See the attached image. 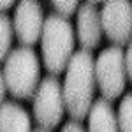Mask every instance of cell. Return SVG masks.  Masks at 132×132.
Masks as SVG:
<instances>
[{"label":"cell","instance_id":"cell-1","mask_svg":"<svg viewBox=\"0 0 132 132\" xmlns=\"http://www.w3.org/2000/svg\"><path fill=\"white\" fill-rule=\"evenodd\" d=\"M95 85V60L92 56V51L83 48L74 53L63 79L65 108L72 120L83 122L88 116L93 106Z\"/></svg>","mask_w":132,"mask_h":132},{"label":"cell","instance_id":"cell-2","mask_svg":"<svg viewBox=\"0 0 132 132\" xmlns=\"http://www.w3.org/2000/svg\"><path fill=\"white\" fill-rule=\"evenodd\" d=\"M74 28L69 18L62 14H50L44 21L41 37V55L50 74L58 76L67 71L74 56Z\"/></svg>","mask_w":132,"mask_h":132},{"label":"cell","instance_id":"cell-3","mask_svg":"<svg viewBox=\"0 0 132 132\" xmlns=\"http://www.w3.org/2000/svg\"><path fill=\"white\" fill-rule=\"evenodd\" d=\"M2 78L14 99H32L41 85V63L35 51L30 46H20L12 50L4 60Z\"/></svg>","mask_w":132,"mask_h":132},{"label":"cell","instance_id":"cell-4","mask_svg":"<svg viewBox=\"0 0 132 132\" xmlns=\"http://www.w3.org/2000/svg\"><path fill=\"white\" fill-rule=\"evenodd\" d=\"M127 78L125 53L122 48L114 44L102 50L95 60V79L102 97L108 101L118 99L125 90Z\"/></svg>","mask_w":132,"mask_h":132},{"label":"cell","instance_id":"cell-5","mask_svg":"<svg viewBox=\"0 0 132 132\" xmlns=\"http://www.w3.org/2000/svg\"><path fill=\"white\" fill-rule=\"evenodd\" d=\"M63 85L55 74L41 79V85L34 95V118L44 129H55L65 113Z\"/></svg>","mask_w":132,"mask_h":132},{"label":"cell","instance_id":"cell-6","mask_svg":"<svg viewBox=\"0 0 132 132\" xmlns=\"http://www.w3.org/2000/svg\"><path fill=\"white\" fill-rule=\"evenodd\" d=\"M106 37L116 46H125L132 39V2L106 0L101 11Z\"/></svg>","mask_w":132,"mask_h":132},{"label":"cell","instance_id":"cell-7","mask_svg":"<svg viewBox=\"0 0 132 132\" xmlns=\"http://www.w3.org/2000/svg\"><path fill=\"white\" fill-rule=\"evenodd\" d=\"M44 16H42V7L39 0H20L12 23L16 37L21 42V46H34L35 42L41 41L42 30H44Z\"/></svg>","mask_w":132,"mask_h":132},{"label":"cell","instance_id":"cell-8","mask_svg":"<svg viewBox=\"0 0 132 132\" xmlns=\"http://www.w3.org/2000/svg\"><path fill=\"white\" fill-rule=\"evenodd\" d=\"M97 4L85 2L78 9V20H76V35L78 41L85 50H95L102 39V18L101 11L95 7Z\"/></svg>","mask_w":132,"mask_h":132},{"label":"cell","instance_id":"cell-9","mask_svg":"<svg viewBox=\"0 0 132 132\" xmlns=\"http://www.w3.org/2000/svg\"><path fill=\"white\" fill-rule=\"evenodd\" d=\"M88 132H120L118 116L106 97L93 102L88 113Z\"/></svg>","mask_w":132,"mask_h":132},{"label":"cell","instance_id":"cell-10","mask_svg":"<svg viewBox=\"0 0 132 132\" xmlns=\"http://www.w3.org/2000/svg\"><path fill=\"white\" fill-rule=\"evenodd\" d=\"M0 132H34L28 111L16 102L2 101Z\"/></svg>","mask_w":132,"mask_h":132},{"label":"cell","instance_id":"cell-11","mask_svg":"<svg viewBox=\"0 0 132 132\" xmlns=\"http://www.w3.org/2000/svg\"><path fill=\"white\" fill-rule=\"evenodd\" d=\"M14 34H16V30H14L12 20L7 14H2V18H0V41H2V44H0V58L2 60H5L9 56V53L12 51L11 46H12Z\"/></svg>","mask_w":132,"mask_h":132},{"label":"cell","instance_id":"cell-12","mask_svg":"<svg viewBox=\"0 0 132 132\" xmlns=\"http://www.w3.org/2000/svg\"><path fill=\"white\" fill-rule=\"evenodd\" d=\"M118 127L120 132H132V92L125 93L118 106Z\"/></svg>","mask_w":132,"mask_h":132},{"label":"cell","instance_id":"cell-13","mask_svg":"<svg viewBox=\"0 0 132 132\" xmlns=\"http://www.w3.org/2000/svg\"><path fill=\"white\" fill-rule=\"evenodd\" d=\"M51 4L56 9V12L62 14V16H65V18L72 16L76 12V9H79L78 7L79 5V0H51Z\"/></svg>","mask_w":132,"mask_h":132},{"label":"cell","instance_id":"cell-14","mask_svg":"<svg viewBox=\"0 0 132 132\" xmlns=\"http://www.w3.org/2000/svg\"><path fill=\"white\" fill-rule=\"evenodd\" d=\"M60 132H86V130H85V127L81 125L79 120H71L62 127Z\"/></svg>","mask_w":132,"mask_h":132},{"label":"cell","instance_id":"cell-15","mask_svg":"<svg viewBox=\"0 0 132 132\" xmlns=\"http://www.w3.org/2000/svg\"><path fill=\"white\" fill-rule=\"evenodd\" d=\"M127 46H129V48L125 51V67H127V76H129V79H130V83H132V39Z\"/></svg>","mask_w":132,"mask_h":132},{"label":"cell","instance_id":"cell-16","mask_svg":"<svg viewBox=\"0 0 132 132\" xmlns=\"http://www.w3.org/2000/svg\"><path fill=\"white\" fill-rule=\"evenodd\" d=\"M14 4H16V0H0V7H2V11L11 9Z\"/></svg>","mask_w":132,"mask_h":132},{"label":"cell","instance_id":"cell-17","mask_svg":"<svg viewBox=\"0 0 132 132\" xmlns=\"http://www.w3.org/2000/svg\"><path fill=\"white\" fill-rule=\"evenodd\" d=\"M34 132H51V129H44V127H39V129H35Z\"/></svg>","mask_w":132,"mask_h":132},{"label":"cell","instance_id":"cell-18","mask_svg":"<svg viewBox=\"0 0 132 132\" xmlns=\"http://www.w3.org/2000/svg\"><path fill=\"white\" fill-rule=\"evenodd\" d=\"M88 2H92V4H101V2H106V0H88Z\"/></svg>","mask_w":132,"mask_h":132}]
</instances>
